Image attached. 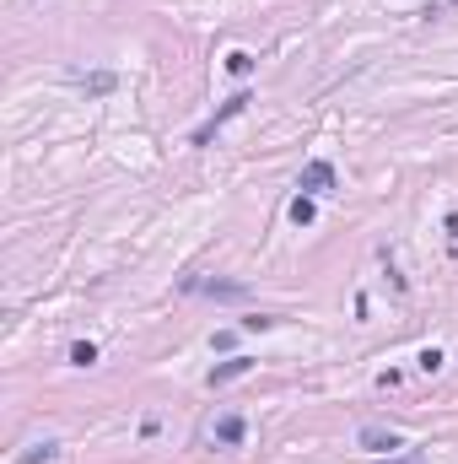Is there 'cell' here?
Returning <instances> with one entry per match:
<instances>
[{"label": "cell", "mask_w": 458, "mask_h": 464, "mask_svg": "<svg viewBox=\"0 0 458 464\" xmlns=\"http://www.w3.org/2000/svg\"><path fill=\"white\" fill-rule=\"evenodd\" d=\"M248 103H253V92H232V98H227V103H221V109H216V119H210V124H200V130H194V146H210V135H216V130H221V124H227V119H238V114L248 109Z\"/></svg>", "instance_id": "cell-1"}, {"label": "cell", "mask_w": 458, "mask_h": 464, "mask_svg": "<svg viewBox=\"0 0 458 464\" xmlns=\"http://www.w3.org/2000/svg\"><path fill=\"white\" fill-rule=\"evenodd\" d=\"M297 189H302V195H324V189H335V168H329V162H307L302 178H297Z\"/></svg>", "instance_id": "cell-2"}, {"label": "cell", "mask_w": 458, "mask_h": 464, "mask_svg": "<svg viewBox=\"0 0 458 464\" xmlns=\"http://www.w3.org/2000/svg\"><path fill=\"white\" fill-rule=\"evenodd\" d=\"M253 373V356H232V362H221V367H210V389H227V383H238V378H248Z\"/></svg>", "instance_id": "cell-3"}, {"label": "cell", "mask_w": 458, "mask_h": 464, "mask_svg": "<svg viewBox=\"0 0 458 464\" xmlns=\"http://www.w3.org/2000/svg\"><path fill=\"white\" fill-rule=\"evenodd\" d=\"M356 443H362L367 453H394V448H399L404 438H399L394 427H362V438H356Z\"/></svg>", "instance_id": "cell-4"}, {"label": "cell", "mask_w": 458, "mask_h": 464, "mask_svg": "<svg viewBox=\"0 0 458 464\" xmlns=\"http://www.w3.org/2000/svg\"><path fill=\"white\" fill-rule=\"evenodd\" d=\"M243 432H248V427H243V415H221L216 427H210V443H221V448H238Z\"/></svg>", "instance_id": "cell-5"}, {"label": "cell", "mask_w": 458, "mask_h": 464, "mask_svg": "<svg viewBox=\"0 0 458 464\" xmlns=\"http://www.w3.org/2000/svg\"><path fill=\"white\" fill-rule=\"evenodd\" d=\"M113 86H119V76H113V71H92V76H81V92H86V98H108Z\"/></svg>", "instance_id": "cell-6"}, {"label": "cell", "mask_w": 458, "mask_h": 464, "mask_svg": "<svg viewBox=\"0 0 458 464\" xmlns=\"http://www.w3.org/2000/svg\"><path fill=\"white\" fill-rule=\"evenodd\" d=\"M189 292H205V297H243L248 286H243V281H189Z\"/></svg>", "instance_id": "cell-7"}, {"label": "cell", "mask_w": 458, "mask_h": 464, "mask_svg": "<svg viewBox=\"0 0 458 464\" xmlns=\"http://www.w3.org/2000/svg\"><path fill=\"white\" fill-rule=\"evenodd\" d=\"M54 459H60V443H38V448H27L16 464H54Z\"/></svg>", "instance_id": "cell-8"}, {"label": "cell", "mask_w": 458, "mask_h": 464, "mask_svg": "<svg viewBox=\"0 0 458 464\" xmlns=\"http://www.w3.org/2000/svg\"><path fill=\"white\" fill-rule=\"evenodd\" d=\"M313 216H318V211H313V195H297V200H291V221H297V227H307Z\"/></svg>", "instance_id": "cell-9"}, {"label": "cell", "mask_w": 458, "mask_h": 464, "mask_svg": "<svg viewBox=\"0 0 458 464\" xmlns=\"http://www.w3.org/2000/svg\"><path fill=\"white\" fill-rule=\"evenodd\" d=\"M71 362H76V367H92V362H97V346H92V341H76V346H71Z\"/></svg>", "instance_id": "cell-10"}, {"label": "cell", "mask_w": 458, "mask_h": 464, "mask_svg": "<svg viewBox=\"0 0 458 464\" xmlns=\"http://www.w3.org/2000/svg\"><path fill=\"white\" fill-rule=\"evenodd\" d=\"M227 71H232V76H248L253 60H248V54H227Z\"/></svg>", "instance_id": "cell-11"}, {"label": "cell", "mask_w": 458, "mask_h": 464, "mask_svg": "<svg viewBox=\"0 0 458 464\" xmlns=\"http://www.w3.org/2000/svg\"><path fill=\"white\" fill-rule=\"evenodd\" d=\"M399 464H421V459H399Z\"/></svg>", "instance_id": "cell-12"}, {"label": "cell", "mask_w": 458, "mask_h": 464, "mask_svg": "<svg viewBox=\"0 0 458 464\" xmlns=\"http://www.w3.org/2000/svg\"><path fill=\"white\" fill-rule=\"evenodd\" d=\"M447 6H458V0H447Z\"/></svg>", "instance_id": "cell-13"}]
</instances>
